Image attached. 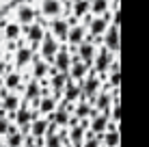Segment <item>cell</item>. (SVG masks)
<instances>
[{"label":"cell","mask_w":149,"mask_h":147,"mask_svg":"<svg viewBox=\"0 0 149 147\" xmlns=\"http://www.w3.org/2000/svg\"><path fill=\"white\" fill-rule=\"evenodd\" d=\"M78 84H80V91H82V98L91 102V100L100 93V89L104 87V78H102V76H97L93 69H89V74H86Z\"/></svg>","instance_id":"cell-1"},{"label":"cell","mask_w":149,"mask_h":147,"mask_svg":"<svg viewBox=\"0 0 149 147\" xmlns=\"http://www.w3.org/2000/svg\"><path fill=\"white\" fill-rule=\"evenodd\" d=\"M37 11L43 20H54V17H63L67 7H65L63 0H41Z\"/></svg>","instance_id":"cell-2"},{"label":"cell","mask_w":149,"mask_h":147,"mask_svg":"<svg viewBox=\"0 0 149 147\" xmlns=\"http://www.w3.org/2000/svg\"><path fill=\"white\" fill-rule=\"evenodd\" d=\"M115 59H117V56H115L112 52H108L104 45H100V48H97V52H95V59H93L91 69H93L97 76H102V78H104L106 72L110 69V65H112V61H115Z\"/></svg>","instance_id":"cell-3"},{"label":"cell","mask_w":149,"mask_h":147,"mask_svg":"<svg viewBox=\"0 0 149 147\" xmlns=\"http://www.w3.org/2000/svg\"><path fill=\"white\" fill-rule=\"evenodd\" d=\"M61 45H63V43H58L50 33H45V37L41 39V43L37 45V54L45 61V63L52 65V61H54V56H56V52L61 50Z\"/></svg>","instance_id":"cell-4"},{"label":"cell","mask_w":149,"mask_h":147,"mask_svg":"<svg viewBox=\"0 0 149 147\" xmlns=\"http://www.w3.org/2000/svg\"><path fill=\"white\" fill-rule=\"evenodd\" d=\"M37 7L30 2H19L17 7H15V22L22 24V26H28V24H33L35 20H37Z\"/></svg>","instance_id":"cell-5"},{"label":"cell","mask_w":149,"mask_h":147,"mask_svg":"<svg viewBox=\"0 0 149 147\" xmlns=\"http://www.w3.org/2000/svg\"><path fill=\"white\" fill-rule=\"evenodd\" d=\"M33 54H35V50L28 48L26 43H22V45H19V48L11 54V61H13V65H15L13 69H17V72H24V69L30 65V61H33Z\"/></svg>","instance_id":"cell-6"},{"label":"cell","mask_w":149,"mask_h":147,"mask_svg":"<svg viewBox=\"0 0 149 147\" xmlns=\"http://www.w3.org/2000/svg\"><path fill=\"white\" fill-rule=\"evenodd\" d=\"M67 30H69V22H67L65 17L48 20V33L52 35L58 43H65V41H67Z\"/></svg>","instance_id":"cell-7"},{"label":"cell","mask_w":149,"mask_h":147,"mask_svg":"<svg viewBox=\"0 0 149 147\" xmlns=\"http://www.w3.org/2000/svg\"><path fill=\"white\" fill-rule=\"evenodd\" d=\"M119 39H121L119 26H112V24H110V26L106 28V33L102 35V45L117 56V54H119Z\"/></svg>","instance_id":"cell-8"},{"label":"cell","mask_w":149,"mask_h":147,"mask_svg":"<svg viewBox=\"0 0 149 147\" xmlns=\"http://www.w3.org/2000/svg\"><path fill=\"white\" fill-rule=\"evenodd\" d=\"M108 26H110V11L104 15H97V17H91V22L86 24V33L93 37H102Z\"/></svg>","instance_id":"cell-9"},{"label":"cell","mask_w":149,"mask_h":147,"mask_svg":"<svg viewBox=\"0 0 149 147\" xmlns=\"http://www.w3.org/2000/svg\"><path fill=\"white\" fill-rule=\"evenodd\" d=\"M24 74L22 72H17V69H9L7 74L2 76V87L7 89V91H22V87H24Z\"/></svg>","instance_id":"cell-10"},{"label":"cell","mask_w":149,"mask_h":147,"mask_svg":"<svg viewBox=\"0 0 149 147\" xmlns=\"http://www.w3.org/2000/svg\"><path fill=\"white\" fill-rule=\"evenodd\" d=\"M28 67H30V78H35V80H45V78H48L50 63H45V61L41 59L37 52L33 54V61H30Z\"/></svg>","instance_id":"cell-11"},{"label":"cell","mask_w":149,"mask_h":147,"mask_svg":"<svg viewBox=\"0 0 149 147\" xmlns=\"http://www.w3.org/2000/svg\"><path fill=\"white\" fill-rule=\"evenodd\" d=\"M52 65L58 72H63V74H67L69 72V67H71V54H69V50H67V45H61V50L56 52V56L52 61Z\"/></svg>","instance_id":"cell-12"},{"label":"cell","mask_w":149,"mask_h":147,"mask_svg":"<svg viewBox=\"0 0 149 147\" xmlns=\"http://www.w3.org/2000/svg\"><path fill=\"white\" fill-rule=\"evenodd\" d=\"M0 35H2L4 41H19V39H22V24H17L15 20H9L2 26Z\"/></svg>","instance_id":"cell-13"},{"label":"cell","mask_w":149,"mask_h":147,"mask_svg":"<svg viewBox=\"0 0 149 147\" xmlns=\"http://www.w3.org/2000/svg\"><path fill=\"white\" fill-rule=\"evenodd\" d=\"M56 104H58V98H56V95H52V93H48V95H41V98L37 100V106H35V108L39 110V115L48 117L50 113H54Z\"/></svg>","instance_id":"cell-14"},{"label":"cell","mask_w":149,"mask_h":147,"mask_svg":"<svg viewBox=\"0 0 149 147\" xmlns=\"http://www.w3.org/2000/svg\"><path fill=\"white\" fill-rule=\"evenodd\" d=\"M61 95H63L65 102L76 104V102H78V100L82 98L80 84H78V82H74V80H67V82H65V87H63V91H61Z\"/></svg>","instance_id":"cell-15"},{"label":"cell","mask_w":149,"mask_h":147,"mask_svg":"<svg viewBox=\"0 0 149 147\" xmlns=\"http://www.w3.org/2000/svg\"><path fill=\"white\" fill-rule=\"evenodd\" d=\"M86 37V26L84 24H74V26H69V30H67V41H65V45H78L82 39Z\"/></svg>","instance_id":"cell-16"},{"label":"cell","mask_w":149,"mask_h":147,"mask_svg":"<svg viewBox=\"0 0 149 147\" xmlns=\"http://www.w3.org/2000/svg\"><path fill=\"white\" fill-rule=\"evenodd\" d=\"M104 78L108 80V87H110V89H119V87H121V65H119V56L112 61L110 69L106 72Z\"/></svg>","instance_id":"cell-17"},{"label":"cell","mask_w":149,"mask_h":147,"mask_svg":"<svg viewBox=\"0 0 149 147\" xmlns=\"http://www.w3.org/2000/svg\"><path fill=\"white\" fill-rule=\"evenodd\" d=\"M89 0H71L69 2V9H67V13L71 15V17H76L80 22L84 15H89Z\"/></svg>","instance_id":"cell-18"},{"label":"cell","mask_w":149,"mask_h":147,"mask_svg":"<svg viewBox=\"0 0 149 147\" xmlns=\"http://www.w3.org/2000/svg\"><path fill=\"white\" fill-rule=\"evenodd\" d=\"M19 104H22V98H19L17 91H9V93L0 100V108H4L7 113H15V110L19 108Z\"/></svg>","instance_id":"cell-19"},{"label":"cell","mask_w":149,"mask_h":147,"mask_svg":"<svg viewBox=\"0 0 149 147\" xmlns=\"http://www.w3.org/2000/svg\"><path fill=\"white\" fill-rule=\"evenodd\" d=\"M89 65L86 63H82V61H78V63H71V67H69V72H67V76H69V80H74V82H80L82 78H84L86 74H89Z\"/></svg>","instance_id":"cell-20"},{"label":"cell","mask_w":149,"mask_h":147,"mask_svg":"<svg viewBox=\"0 0 149 147\" xmlns=\"http://www.w3.org/2000/svg\"><path fill=\"white\" fill-rule=\"evenodd\" d=\"M84 132H86V130H84V128H80V123L69 125V128H67V141H69V145L80 147V145H82V141H84Z\"/></svg>","instance_id":"cell-21"},{"label":"cell","mask_w":149,"mask_h":147,"mask_svg":"<svg viewBox=\"0 0 149 147\" xmlns=\"http://www.w3.org/2000/svg\"><path fill=\"white\" fill-rule=\"evenodd\" d=\"M48 123L50 121L43 117V115H39V117H35L30 121V136H45V130H48Z\"/></svg>","instance_id":"cell-22"},{"label":"cell","mask_w":149,"mask_h":147,"mask_svg":"<svg viewBox=\"0 0 149 147\" xmlns=\"http://www.w3.org/2000/svg\"><path fill=\"white\" fill-rule=\"evenodd\" d=\"M89 13L97 17V15H104L110 11V0H89Z\"/></svg>","instance_id":"cell-23"},{"label":"cell","mask_w":149,"mask_h":147,"mask_svg":"<svg viewBox=\"0 0 149 147\" xmlns=\"http://www.w3.org/2000/svg\"><path fill=\"white\" fill-rule=\"evenodd\" d=\"M119 143H121L119 130H112V132L102 134V147H119Z\"/></svg>","instance_id":"cell-24"},{"label":"cell","mask_w":149,"mask_h":147,"mask_svg":"<svg viewBox=\"0 0 149 147\" xmlns=\"http://www.w3.org/2000/svg\"><path fill=\"white\" fill-rule=\"evenodd\" d=\"M80 147H102V143L95 139V136H89V139L82 141V145H80Z\"/></svg>","instance_id":"cell-25"},{"label":"cell","mask_w":149,"mask_h":147,"mask_svg":"<svg viewBox=\"0 0 149 147\" xmlns=\"http://www.w3.org/2000/svg\"><path fill=\"white\" fill-rule=\"evenodd\" d=\"M9 69H11V65H9V61L4 59V56H0V78H2V76L7 74Z\"/></svg>","instance_id":"cell-26"},{"label":"cell","mask_w":149,"mask_h":147,"mask_svg":"<svg viewBox=\"0 0 149 147\" xmlns=\"http://www.w3.org/2000/svg\"><path fill=\"white\" fill-rule=\"evenodd\" d=\"M9 123H11V121H9L7 117H0V136H4V134H7V128H9Z\"/></svg>","instance_id":"cell-27"},{"label":"cell","mask_w":149,"mask_h":147,"mask_svg":"<svg viewBox=\"0 0 149 147\" xmlns=\"http://www.w3.org/2000/svg\"><path fill=\"white\" fill-rule=\"evenodd\" d=\"M63 147H74V145H63Z\"/></svg>","instance_id":"cell-28"}]
</instances>
